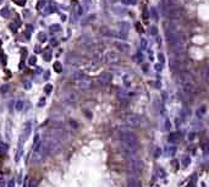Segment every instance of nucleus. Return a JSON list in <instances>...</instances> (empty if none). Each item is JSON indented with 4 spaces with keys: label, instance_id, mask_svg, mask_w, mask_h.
<instances>
[{
    "label": "nucleus",
    "instance_id": "1",
    "mask_svg": "<svg viewBox=\"0 0 209 187\" xmlns=\"http://www.w3.org/2000/svg\"><path fill=\"white\" fill-rule=\"evenodd\" d=\"M120 143L121 147L124 149L125 153H127L129 155H134L138 152V138L133 132L130 131H124L120 133Z\"/></svg>",
    "mask_w": 209,
    "mask_h": 187
},
{
    "label": "nucleus",
    "instance_id": "2",
    "mask_svg": "<svg viewBox=\"0 0 209 187\" xmlns=\"http://www.w3.org/2000/svg\"><path fill=\"white\" fill-rule=\"evenodd\" d=\"M180 84H181V89L185 94L187 95L192 94L194 88V81L190 72H186V71L181 72V75H180Z\"/></svg>",
    "mask_w": 209,
    "mask_h": 187
},
{
    "label": "nucleus",
    "instance_id": "3",
    "mask_svg": "<svg viewBox=\"0 0 209 187\" xmlns=\"http://www.w3.org/2000/svg\"><path fill=\"white\" fill-rule=\"evenodd\" d=\"M73 82H75L76 87L78 89H82V91H87L93 84V81L87 75H84L83 72H80V71L75 72V75H73Z\"/></svg>",
    "mask_w": 209,
    "mask_h": 187
},
{
    "label": "nucleus",
    "instance_id": "4",
    "mask_svg": "<svg viewBox=\"0 0 209 187\" xmlns=\"http://www.w3.org/2000/svg\"><path fill=\"white\" fill-rule=\"evenodd\" d=\"M103 60L106 64H117L120 60V56L114 50H106L103 54Z\"/></svg>",
    "mask_w": 209,
    "mask_h": 187
},
{
    "label": "nucleus",
    "instance_id": "5",
    "mask_svg": "<svg viewBox=\"0 0 209 187\" xmlns=\"http://www.w3.org/2000/svg\"><path fill=\"white\" fill-rule=\"evenodd\" d=\"M122 120H124V122L126 125H129V126H137V125H139V122H141L139 116H137L136 114H133V113L126 114V115L122 117Z\"/></svg>",
    "mask_w": 209,
    "mask_h": 187
},
{
    "label": "nucleus",
    "instance_id": "6",
    "mask_svg": "<svg viewBox=\"0 0 209 187\" xmlns=\"http://www.w3.org/2000/svg\"><path fill=\"white\" fill-rule=\"evenodd\" d=\"M110 81H111V75L109 72H103L100 76H99V82L102 84H108Z\"/></svg>",
    "mask_w": 209,
    "mask_h": 187
},
{
    "label": "nucleus",
    "instance_id": "7",
    "mask_svg": "<svg viewBox=\"0 0 209 187\" xmlns=\"http://www.w3.org/2000/svg\"><path fill=\"white\" fill-rule=\"evenodd\" d=\"M115 47L117 48L119 51L121 53H129L130 51V47L126 43H120V42H115Z\"/></svg>",
    "mask_w": 209,
    "mask_h": 187
},
{
    "label": "nucleus",
    "instance_id": "8",
    "mask_svg": "<svg viewBox=\"0 0 209 187\" xmlns=\"http://www.w3.org/2000/svg\"><path fill=\"white\" fill-rule=\"evenodd\" d=\"M42 137H40V135H37L36 137H34V141H33V147H32V149H33V152L34 150H37L39 147H40V144H42Z\"/></svg>",
    "mask_w": 209,
    "mask_h": 187
},
{
    "label": "nucleus",
    "instance_id": "9",
    "mask_svg": "<svg viewBox=\"0 0 209 187\" xmlns=\"http://www.w3.org/2000/svg\"><path fill=\"white\" fill-rule=\"evenodd\" d=\"M127 187H139V182L137 178H132V180H130Z\"/></svg>",
    "mask_w": 209,
    "mask_h": 187
},
{
    "label": "nucleus",
    "instance_id": "10",
    "mask_svg": "<svg viewBox=\"0 0 209 187\" xmlns=\"http://www.w3.org/2000/svg\"><path fill=\"white\" fill-rule=\"evenodd\" d=\"M23 105H24V103H23V100H17L16 101V109L20 111V110H22L23 109Z\"/></svg>",
    "mask_w": 209,
    "mask_h": 187
},
{
    "label": "nucleus",
    "instance_id": "11",
    "mask_svg": "<svg viewBox=\"0 0 209 187\" xmlns=\"http://www.w3.org/2000/svg\"><path fill=\"white\" fill-rule=\"evenodd\" d=\"M54 68H55V70L58 71V72H60V70H61V67H60V64H59V63H56V64L54 65Z\"/></svg>",
    "mask_w": 209,
    "mask_h": 187
},
{
    "label": "nucleus",
    "instance_id": "12",
    "mask_svg": "<svg viewBox=\"0 0 209 187\" xmlns=\"http://www.w3.org/2000/svg\"><path fill=\"white\" fill-rule=\"evenodd\" d=\"M124 3H125V4H133L134 0H124Z\"/></svg>",
    "mask_w": 209,
    "mask_h": 187
},
{
    "label": "nucleus",
    "instance_id": "13",
    "mask_svg": "<svg viewBox=\"0 0 209 187\" xmlns=\"http://www.w3.org/2000/svg\"><path fill=\"white\" fill-rule=\"evenodd\" d=\"M9 88V86H7V84H5V86H4L3 88H1V91H3V93H4V91H6V89Z\"/></svg>",
    "mask_w": 209,
    "mask_h": 187
},
{
    "label": "nucleus",
    "instance_id": "14",
    "mask_svg": "<svg viewBox=\"0 0 209 187\" xmlns=\"http://www.w3.org/2000/svg\"><path fill=\"white\" fill-rule=\"evenodd\" d=\"M30 61H31L30 64H34V61H36V59H34V58H31V60H30Z\"/></svg>",
    "mask_w": 209,
    "mask_h": 187
}]
</instances>
